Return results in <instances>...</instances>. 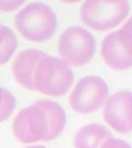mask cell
Wrapping results in <instances>:
<instances>
[{"instance_id": "obj_15", "label": "cell", "mask_w": 132, "mask_h": 148, "mask_svg": "<svg viewBox=\"0 0 132 148\" xmlns=\"http://www.w3.org/2000/svg\"><path fill=\"white\" fill-rule=\"evenodd\" d=\"M122 29L125 30L127 32H129V34L132 36V17L125 23L124 26L122 27Z\"/></svg>"}, {"instance_id": "obj_2", "label": "cell", "mask_w": 132, "mask_h": 148, "mask_svg": "<svg viewBox=\"0 0 132 148\" xmlns=\"http://www.w3.org/2000/svg\"><path fill=\"white\" fill-rule=\"evenodd\" d=\"M15 25L26 39L42 42L54 34L57 25L56 13L43 2H31L17 13Z\"/></svg>"}, {"instance_id": "obj_12", "label": "cell", "mask_w": 132, "mask_h": 148, "mask_svg": "<svg viewBox=\"0 0 132 148\" xmlns=\"http://www.w3.org/2000/svg\"><path fill=\"white\" fill-rule=\"evenodd\" d=\"M16 105V99L6 88L0 86V123L10 117Z\"/></svg>"}, {"instance_id": "obj_3", "label": "cell", "mask_w": 132, "mask_h": 148, "mask_svg": "<svg viewBox=\"0 0 132 148\" xmlns=\"http://www.w3.org/2000/svg\"><path fill=\"white\" fill-rule=\"evenodd\" d=\"M73 81V71L65 60L46 55L36 69L34 88L44 95L61 96L67 94Z\"/></svg>"}, {"instance_id": "obj_10", "label": "cell", "mask_w": 132, "mask_h": 148, "mask_svg": "<svg viewBox=\"0 0 132 148\" xmlns=\"http://www.w3.org/2000/svg\"><path fill=\"white\" fill-rule=\"evenodd\" d=\"M112 138L110 131L102 124H88L78 130L74 138L75 148H101Z\"/></svg>"}, {"instance_id": "obj_7", "label": "cell", "mask_w": 132, "mask_h": 148, "mask_svg": "<svg viewBox=\"0 0 132 148\" xmlns=\"http://www.w3.org/2000/svg\"><path fill=\"white\" fill-rule=\"evenodd\" d=\"M101 54L104 63L113 69L132 67V36L122 28L109 34L102 42Z\"/></svg>"}, {"instance_id": "obj_16", "label": "cell", "mask_w": 132, "mask_h": 148, "mask_svg": "<svg viewBox=\"0 0 132 148\" xmlns=\"http://www.w3.org/2000/svg\"><path fill=\"white\" fill-rule=\"evenodd\" d=\"M26 148H46V147L43 146V145H34V146H28Z\"/></svg>"}, {"instance_id": "obj_9", "label": "cell", "mask_w": 132, "mask_h": 148, "mask_svg": "<svg viewBox=\"0 0 132 148\" xmlns=\"http://www.w3.org/2000/svg\"><path fill=\"white\" fill-rule=\"evenodd\" d=\"M46 54L43 51L28 48L22 50L12 64V72L15 80L28 90L35 91L34 74L39 62Z\"/></svg>"}, {"instance_id": "obj_11", "label": "cell", "mask_w": 132, "mask_h": 148, "mask_svg": "<svg viewBox=\"0 0 132 148\" xmlns=\"http://www.w3.org/2000/svg\"><path fill=\"white\" fill-rule=\"evenodd\" d=\"M18 46L15 34L7 26L0 25V65L7 63Z\"/></svg>"}, {"instance_id": "obj_14", "label": "cell", "mask_w": 132, "mask_h": 148, "mask_svg": "<svg viewBox=\"0 0 132 148\" xmlns=\"http://www.w3.org/2000/svg\"><path fill=\"white\" fill-rule=\"evenodd\" d=\"M24 1H0V10L12 11L20 8Z\"/></svg>"}, {"instance_id": "obj_5", "label": "cell", "mask_w": 132, "mask_h": 148, "mask_svg": "<svg viewBox=\"0 0 132 148\" xmlns=\"http://www.w3.org/2000/svg\"><path fill=\"white\" fill-rule=\"evenodd\" d=\"M95 46V39L90 32L72 26L67 28L59 36L58 53L67 63L80 67L93 58Z\"/></svg>"}, {"instance_id": "obj_13", "label": "cell", "mask_w": 132, "mask_h": 148, "mask_svg": "<svg viewBox=\"0 0 132 148\" xmlns=\"http://www.w3.org/2000/svg\"><path fill=\"white\" fill-rule=\"evenodd\" d=\"M101 148H132L129 145L119 139L110 138L102 145Z\"/></svg>"}, {"instance_id": "obj_8", "label": "cell", "mask_w": 132, "mask_h": 148, "mask_svg": "<svg viewBox=\"0 0 132 148\" xmlns=\"http://www.w3.org/2000/svg\"><path fill=\"white\" fill-rule=\"evenodd\" d=\"M103 119L120 133L132 132V92L119 91L109 96L103 108Z\"/></svg>"}, {"instance_id": "obj_6", "label": "cell", "mask_w": 132, "mask_h": 148, "mask_svg": "<svg viewBox=\"0 0 132 148\" xmlns=\"http://www.w3.org/2000/svg\"><path fill=\"white\" fill-rule=\"evenodd\" d=\"M108 94V86L102 78L86 76L80 79L71 92L69 105L77 113H93L105 104Z\"/></svg>"}, {"instance_id": "obj_4", "label": "cell", "mask_w": 132, "mask_h": 148, "mask_svg": "<svg viewBox=\"0 0 132 148\" xmlns=\"http://www.w3.org/2000/svg\"><path fill=\"white\" fill-rule=\"evenodd\" d=\"M129 12L126 1H86L80 8V18L86 25L95 31L115 28Z\"/></svg>"}, {"instance_id": "obj_1", "label": "cell", "mask_w": 132, "mask_h": 148, "mask_svg": "<svg viewBox=\"0 0 132 148\" xmlns=\"http://www.w3.org/2000/svg\"><path fill=\"white\" fill-rule=\"evenodd\" d=\"M66 121L67 115L60 105L41 99L20 111L13 120V133L23 143L48 142L63 132Z\"/></svg>"}]
</instances>
